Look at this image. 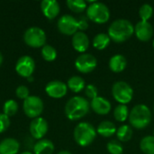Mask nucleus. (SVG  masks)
I'll return each mask as SVG.
<instances>
[{"instance_id":"f257e3e1","label":"nucleus","mask_w":154,"mask_h":154,"mask_svg":"<svg viewBox=\"0 0 154 154\" xmlns=\"http://www.w3.org/2000/svg\"><path fill=\"white\" fill-rule=\"evenodd\" d=\"M134 33V26L127 19L115 20L108 28V36L116 42L121 43L130 39Z\"/></svg>"},{"instance_id":"f03ea898","label":"nucleus","mask_w":154,"mask_h":154,"mask_svg":"<svg viewBox=\"0 0 154 154\" xmlns=\"http://www.w3.org/2000/svg\"><path fill=\"white\" fill-rule=\"evenodd\" d=\"M90 104L87 98L75 96L68 100L65 105L64 112L66 116L71 121H77L84 117L89 112Z\"/></svg>"},{"instance_id":"7ed1b4c3","label":"nucleus","mask_w":154,"mask_h":154,"mask_svg":"<svg viewBox=\"0 0 154 154\" xmlns=\"http://www.w3.org/2000/svg\"><path fill=\"white\" fill-rule=\"evenodd\" d=\"M129 123L135 129L146 128L152 121V112L150 108L143 104L136 105L133 107L129 114Z\"/></svg>"},{"instance_id":"20e7f679","label":"nucleus","mask_w":154,"mask_h":154,"mask_svg":"<svg viewBox=\"0 0 154 154\" xmlns=\"http://www.w3.org/2000/svg\"><path fill=\"white\" fill-rule=\"evenodd\" d=\"M73 136L75 142L81 147H87L90 145L96 139L97 130L88 122H82L76 125Z\"/></svg>"},{"instance_id":"39448f33","label":"nucleus","mask_w":154,"mask_h":154,"mask_svg":"<svg viewBox=\"0 0 154 154\" xmlns=\"http://www.w3.org/2000/svg\"><path fill=\"white\" fill-rule=\"evenodd\" d=\"M87 16L96 23H106L110 18V10L104 3L92 2L87 8Z\"/></svg>"},{"instance_id":"423d86ee","label":"nucleus","mask_w":154,"mask_h":154,"mask_svg":"<svg viewBox=\"0 0 154 154\" xmlns=\"http://www.w3.org/2000/svg\"><path fill=\"white\" fill-rule=\"evenodd\" d=\"M45 32L37 26L28 28L23 33V41L26 45L32 48H42L46 44Z\"/></svg>"},{"instance_id":"0eeeda50","label":"nucleus","mask_w":154,"mask_h":154,"mask_svg":"<svg viewBox=\"0 0 154 154\" xmlns=\"http://www.w3.org/2000/svg\"><path fill=\"white\" fill-rule=\"evenodd\" d=\"M112 95L115 100L120 105H126L132 101L134 90L127 82L116 81L112 87Z\"/></svg>"},{"instance_id":"6e6552de","label":"nucleus","mask_w":154,"mask_h":154,"mask_svg":"<svg viewBox=\"0 0 154 154\" xmlns=\"http://www.w3.org/2000/svg\"><path fill=\"white\" fill-rule=\"evenodd\" d=\"M44 105L42 100L36 96H29L23 100V109L25 116L29 118H37L42 114Z\"/></svg>"},{"instance_id":"1a4fd4ad","label":"nucleus","mask_w":154,"mask_h":154,"mask_svg":"<svg viewBox=\"0 0 154 154\" xmlns=\"http://www.w3.org/2000/svg\"><path fill=\"white\" fill-rule=\"evenodd\" d=\"M57 27L62 34L73 36L77 32H79L78 19L70 14H64L58 20Z\"/></svg>"},{"instance_id":"9d476101","label":"nucleus","mask_w":154,"mask_h":154,"mask_svg":"<svg viewBox=\"0 0 154 154\" xmlns=\"http://www.w3.org/2000/svg\"><path fill=\"white\" fill-rule=\"evenodd\" d=\"M97 65V60L95 56L89 53L80 54L75 60V67L78 71L87 74L92 72Z\"/></svg>"},{"instance_id":"9b49d317","label":"nucleus","mask_w":154,"mask_h":154,"mask_svg":"<svg viewBox=\"0 0 154 154\" xmlns=\"http://www.w3.org/2000/svg\"><path fill=\"white\" fill-rule=\"evenodd\" d=\"M34 69H35V61L31 56L24 55L17 60L15 64V71L19 76L27 79L32 76Z\"/></svg>"},{"instance_id":"f8f14e48","label":"nucleus","mask_w":154,"mask_h":154,"mask_svg":"<svg viewBox=\"0 0 154 154\" xmlns=\"http://www.w3.org/2000/svg\"><path fill=\"white\" fill-rule=\"evenodd\" d=\"M48 129H49L48 122L41 116L32 119L29 126L31 135L37 140L43 139V137L48 132Z\"/></svg>"},{"instance_id":"ddd939ff","label":"nucleus","mask_w":154,"mask_h":154,"mask_svg":"<svg viewBox=\"0 0 154 154\" xmlns=\"http://www.w3.org/2000/svg\"><path fill=\"white\" fill-rule=\"evenodd\" d=\"M45 92L52 98H61L66 96L68 92V86L62 81L52 80L46 85Z\"/></svg>"},{"instance_id":"4468645a","label":"nucleus","mask_w":154,"mask_h":154,"mask_svg":"<svg viewBox=\"0 0 154 154\" xmlns=\"http://www.w3.org/2000/svg\"><path fill=\"white\" fill-rule=\"evenodd\" d=\"M134 33L141 42H148L153 35L152 25L149 22L139 21L134 26Z\"/></svg>"},{"instance_id":"2eb2a0df","label":"nucleus","mask_w":154,"mask_h":154,"mask_svg":"<svg viewBox=\"0 0 154 154\" xmlns=\"http://www.w3.org/2000/svg\"><path fill=\"white\" fill-rule=\"evenodd\" d=\"M41 10L47 19L53 20L59 15L60 6L55 0H43L41 2Z\"/></svg>"},{"instance_id":"dca6fc26","label":"nucleus","mask_w":154,"mask_h":154,"mask_svg":"<svg viewBox=\"0 0 154 154\" xmlns=\"http://www.w3.org/2000/svg\"><path fill=\"white\" fill-rule=\"evenodd\" d=\"M90 108H92V110L96 114L100 116H105L111 111L112 106L111 103L106 98L102 97H97L90 101Z\"/></svg>"},{"instance_id":"f3484780","label":"nucleus","mask_w":154,"mask_h":154,"mask_svg":"<svg viewBox=\"0 0 154 154\" xmlns=\"http://www.w3.org/2000/svg\"><path fill=\"white\" fill-rule=\"evenodd\" d=\"M71 43L77 51L85 53L89 47V38L84 32L79 31L72 36Z\"/></svg>"},{"instance_id":"a211bd4d","label":"nucleus","mask_w":154,"mask_h":154,"mask_svg":"<svg viewBox=\"0 0 154 154\" xmlns=\"http://www.w3.org/2000/svg\"><path fill=\"white\" fill-rule=\"evenodd\" d=\"M20 143L14 138H5L0 142V154H18Z\"/></svg>"},{"instance_id":"6ab92c4d","label":"nucleus","mask_w":154,"mask_h":154,"mask_svg":"<svg viewBox=\"0 0 154 154\" xmlns=\"http://www.w3.org/2000/svg\"><path fill=\"white\" fill-rule=\"evenodd\" d=\"M127 60L125 57L122 54H116L111 57L108 62L109 69L115 73H120L124 71L126 68Z\"/></svg>"},{"instance_id":"aec40b11","label":"nucleus","mask_w":154,"mask_h":154,"mask_svg":"<svg viewBox=\"0 0 154 154\" xmlns=\"http://www.w3.org/2000/svg\"><path fill=\"white\" fill-rule=\"evenodd\" d=\"M54 144L48 139L39 140L33 146V154H52Z\"/></svg>"},{"instance_id":"412c9836","label":"nucleus","mask_w":154,"mask_h":154,"mask_svg":"<svg viewBox=\"0 0 154 154\" xmlns=\"http://www.w3.org/2000/svg\"><path fill=\"white\" fill-rule=\"evenodd\" d=\"M116 130L117 128L114 123L110 121H103L98 125L97 128V133L103 137L108 138L116 134Z\"/></svg>"},{"instance_id":"4be33fe9","label":"nucleus","mask_w":154,"mask_h":154,"mask_svg":"<svg viewBox=\"0 0 154 154\" xmlns=\"http://www.w3.org/2000/svg\"><path fill=\"white\" fill-rule=\"evenodd\" d=\"M67 86L68 88L74 93H79L86 88L85 80L79 76H72L71 78H69Z\"/></svg>"},{"instance_id":"5701e85b","label":"nucleus","mask_w":154,"mask_h":154,"mask_svg":"<svg viewBox=\"0 0 154 154\" xmlns=\"http://www.w3.org/2000/svg\"><path fill=\"white\" fill-rule=\"evenodd\" d=\"M133 128L128 125H123L116 130V136L119 142L126 143L129 142L133 137Z\"/></svg>"},{"instance_id":"b1692460","label":"nucleus","mask_w":154,"mask_h":154,"mask_svg":"<svg viewBox=\"0 0 154 154\" xmlns=\"http://www.w3.org/2000/svg\"><path fill=\"white\" fill-rule=\"evenodd\" d=\"M110 37L108 36L107 33H104V32H101V33H98L97 34L94 39H93V46L97 49V50H104L106 49L109 43H110Z\"/></svg>"},{"instance_id":"393cba45","label":"nucleus","mask_w":154,"mask_h":154,"mask_svg":"<svg viewBox=\"0 0 154 154\" xmlns=\"http://www.w3.org/2000/svg\"><path fill=\"white\" fill-rule=\"evenodd\" d=\"M140 149L143 154H154V135L143 137L140 143Z\"/></svg>"},{"instance_id":"a878e982","label":"nucleus","mask_w":154,"mask_h":154,"mask_svg":"<svg viewBox=\"0 0 154 154\" xmlns=\"http://www.w3.org/2000/svg\"><path fill=\"white\" fill-rule=\"evenodd\" d=\"M129 110L126 105H118L114 109V117L117 122L124 123L129 117Z\"/></svg>"},{"instance_id":"bb28decb","label":"nucleus","mask_w":154,"mask_h":154,"mask_svg":"<svg viewBox=\"0 0 154 154\" xmlns=\"http://www.w3.org/2000/svg\"><path fill=\"white\" fill-rule=\"evenodd\" d=\"M66 4L72 12L77 14L82 13L88 8L87 2L84 0H68Z\"/></svg>"},{"instance_id":"cd10ccee","label":"nucleus","mask_w":154,"mask_h":154,"mask_svg":"<svg viewBox=\"0 0 154 154\" xmlns=\"http://www.w3.org/2000/svg\"><path fill=\"white\" fill-rule=\"evenodd\" d=\"M41 53H42V56L44 60L46 61H53L56 60L57 58V51L54 47H52L51 45H49V44H45L42 48V51H41Z\"/></svg>"},{"instance_id":"c85d7f7f","label":"nucleus","mask_w":154,"mask_h":154,"mask_svg":"<svg viewBox=\"0 0 154 154\" xmlns=\"http://www.w3.org/2000/svg\"><path fill=\"white\" fill-rule=\"evenodd\" d=\"M18 111V104L14 99H8L5 102L3 106V114L8 117L14 116Z\"/></svg>"},{"instance_id":"c756f323","label":"nucleus","mask_w":154,"mask_h":154,"mask_svg":"<svg viewBox=\"0 0 154 154\" xmlns=\"http://www.w3.org/2000/svg\"><path fill=\"white\" fill-rule=\"evenodd\" d=\"M153 14V8L150 4H143L139 9V16L141 21L148 22Z\"/></svg>"},{"instance_id":"7c9ffc66","label":"nucleus","mask_w":154,"mask_h":154,"mask_svg":"<svg viewBox=\"0 0 154 154\" xmlns=\"http://www.w3.org/2000/svg\"><path fill=\"white\" fill-rule=\"evenodd\" d=\"M106 149L110 154H123L124 152V147L117 140L110 141L106 145Z\"/></svg>"},{"instance_id":"2f4dec72","label":"nucleus","mask_w":154,"mask_h":154,"mask_svg":"<svg viewBox=\"0 0 154 154\" xmlns=\"http://www.w3.org/2000/svg\"><path fill=\"white\" fill-rule=\"evenodd\" d=\"M85 94H86L88 98H89L90 100H93L98 97V90L95 85L88 84L85 88Z\"/></svg>"},{"instance_id":"473e14b6","label":"nucleus","mask_w":154,"mask_h":154,"mask_svg":"<svg viewBox=\"0 0 154 154\" xmlns=\"http://www.w3.org/2000/svg\"><path fill=\"white\" fill-rule=\"evenodd\" d=\"M15 95H16V97L18 98L23 99V100H25L30 96L29 88L26 86H24V85L18 86L17 88L15 89Z\"/></svg>"},{"instance_id":"72a5a7b5","label":"nucleus","mask_w":154,"mask_h":154,"mask_svg":"<svg viewBox=\"0 0 154 154\" xmlns=\"http://www.w3.org/2000/svg\"><path fill=\"white\" fill-rule=\"evenodd\" d=\"M10 125V118L3 113H0V134L5 132Z\"/></svg>"},{"instance_id":"f704fd0d","label":"nucleus","mask_w":154,"mask_h":154,"mask_svg":"<svg viewBox=\"0 0 154 154\" xmlns=\"http://www.w3.org/2000/svg\"><path fill=\"white\" fill-rule=\"evenodd\" d=\"M78 24H79V30L80 32H84L88 28V23L86 17L82 16L79 19H78Z\"/></svg>"},{"instance_id":"c9c22d12","label":"nucleus","mask_w":154,"mask_h":154,"mask_svg":"<svg viewBox=\"0 0 154 154\" xmlns=\"http://www.w3.org/2000/svg\"><path fill=\"white\" fill-rule=\"evenodd\" d=\"M57 154H72L71 152H69V151H60Z\"/></svg>"},{"instance_id":"e433bc0d","label":"nucleus","mask_w":154,"mask_h":154,"mask_svg":"<svg viewBox=\"0 0 154 154\" xmlns=\"http://www.w3.org/2000/svg\"><path fill=\"white\" fill-rule=\"evenodd\" d=\"M3 60H4V58H3V54L1 53V51H0V66L2 65V63H3Z\"/></svg>"},{"instance_id":"4c0bfd02","label":"nucleus","mask_w":154,"mask_h":154,"mask_svg":"<svg viewBox=\"0 0 154 154\" xmlns=\"http://www.w3.org/2000/svg\"><path fill=\"white\" fill-rule=\"evenodd\" d=\"M27 81H28V82H32V81H33V77L31 76V77L27 78Z\"/></svg>"},{"instance_id":"58836bf2","label":"nucleus","mask_w":154,"mask_h":154,"mask_svg":"<svg viewBox=\"0 0 154 154\" xmlns=\"http://www.w3.org/2000/svg\"><path fill=\"white\" fill-rule=\"evenodd\" d=\"M20 154H33L32 152H21Z\"/></svg>"},{"instance_id":"ea45409f","label":"nucleus","mask_w":154,"mask_h":154,"mask_svg":"<svg viewBox=\"0 0 154 154\" xmlns=\"http://www.w3.org/2000/svg\"><path fill=\"white\" fill-rule=\"evenodd\" d=\"M152 46H153V48H154V40H153V42H152Z\"/></svg>"},{"instance_id":"a19ab883","label":"nucleus","mask_w":154,"mask_h":154,"mask_svg":"<svg viewBox=\"0 0 154 154\" xmlns=\"http://www.w3.org/2000/svg\"><path fill=\"white\" fill-rule=\"evenodd\" d=\"M153 112H154V105H153Z\"/></svg>"}]
</instances>
